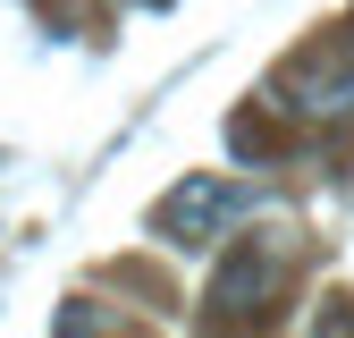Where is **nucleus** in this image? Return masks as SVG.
I'll return each instance as SVG.
<instances>
[{"mask_svg":"<svg viewBox=\"0 0 354 338\" xmlns=\"http://www.w3.org/2000/svg\"><path fill=\"white\" fill-rule=\"evenodd\" d=\"M236 211H245V186H228V178H186L177 195L152 203V229H160L169 245H211Z\"/></svg>","mask_w":354,"mask_h":338,"instance_id":"7ed1b4c3","label":"nucleus"},{"mask_svg":"<svg viewBox=\"0 0 354 338\" xmlns=\"http://www.w3.org/2000/svg\"><path fill=\"white\" fill-rule=\"evenodd\" d=\"M51 338H102V313L76 296V305H59V330H51Z\"/></svg>","mask_w":354,"mask_h":338,"instance_id":"39448f33","label":"nucleus"},{"mask_svg":"<svg viewBox=\"0 0 354 338\" xmlns=\"http://www.w3.org/2000/svg\"><path fill=\"white\" fill-rule=\"evenodd\" d=\"M313 338H354V296H329L313 313Z\"/></svg>","mask_w":354,"mask_h":338,"instance_id":"20e7f679","label":"nucleus"},{"mask_svg":"<svg viewBox=\"0 0 354 338\" xmlns=\"http://www.w3.org/2000/svg\"><path fill=\"white\" fill-rule=\"evenodd\" d=\"M270 102H279L287 118H313V127L354 118V51H346V34H337V42H313V51H295V60L270 76Z\"/></svg>","mask_w":354,"mask_h":338,"instance_id":"f257e3e1","label":"nucleus"},{"mask_svg":"<svg viewBox=\"0 0 354 338\" xmlns=\"http://www.w3.org/2000/svg\"><path fill=\"white\" fill-rule=\"evenodd\" d=\"M279 279H287V237H253V245H236L228 263H219V279H211V313H219V321L270 313Z\"/></svg>","mask_w":354,"mask_h":338,"instance_id":"f03ea898","label":"nucleus"}]
</instances>
